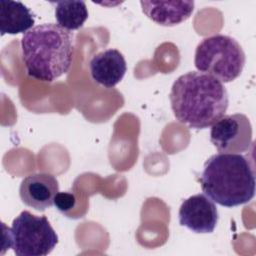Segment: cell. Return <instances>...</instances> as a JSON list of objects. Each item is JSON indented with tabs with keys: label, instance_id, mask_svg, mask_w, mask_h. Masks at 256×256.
<instances>
[{
	"label": "cell",
	"instance_id": "5b68a950",
	"mask_svg": "<svg viewBox=\"0 0 256 256\" xmlns=\"http://www.w3.org/2000/svg\"><path fill=\"white\" fill-rule=\"evenodd\" d=\"M7 247L17 256H45L58 243V236L46 216L22 211L4 232Z\"/></svg>",
	"mask_w": 256,
	"mask_h": 256
},
{
	"label": "cell",
	"instance_id": "ba28073f",
	"mask_svg": "<svg viewBox=\"0 0 256 256\" xmlns=\"http://www.w3.org/2000/svg\"><path fill=\"white\" fill-rule=\"evenodd\" d=\"M58 192L59 183L56 177L44 172L26 176L19 188L22 202L41 212L54 205V198Z\"/></svg>",
	"mask_w": 256,
	"mask_h": 256
},
{
	"label": "cell",
	"instance_id": "6da1fadb",
	"mask_svg": "<svg viewBox=\"0 0 256 256\" xmlns=\"http://www.w3.org/2000/svg\"><path fill=\"white\" fill-rule=\"evenodd\" d=\"M176 120L191 129H206L228 109V93L222 82L197 71L179 76L169 94Z\"/></svg>",
	"mask_w": 256,
	"mask_h": 256
},
{
	"label": "cell",
	"instance_id": "277c9868",
	"mask_svg": "<svg viewBox=\"0 0 256 256\" xmlns=\"http://www.w3.org/2000/svg\"><path fill=\"white\" fill-rule=\"evenodd\" d=\"M246 61L241 45L234 38L216 34L204 38L196 47L194 65L199 72L228 83L240 76Z\"/></svg>",
	"mask_w": 256,
	"mask_h": 256
},
{
	"label": "cell",
	"instance_id": "7c38bea8",
	"mask_svg": "<svg viewBox=\"0 0 256 256\" xmlns=\"http://www.w3.org/2000/svg\"><path fill=\"white\" fill-rule=\"evenodd\" d=\"M88 9L84 1H58L55 3V18L57 24L68 30H77L88 18Z\"/></svg>",
	"mask_w": 256,
	"mask_h": 256
},
{
	"label": "cell",
	"instance_id": "30bf717a",
	"mask_svg": "<svg viewBox=\"0 0 256 256\" xmlns=\"http://www.w3.org/2000/svg\"><path fill=\"white\" fill-rule=\"evenodd\" d=\"M143 13L161 26H174L186 21L194 11V1H141Z\"/></svg>",
	"mask_w": 256,
	"mask_h": 256
},
{
	"label": "cell",
	"instance_id": "9c48e42d",
	"mask_svg": "<svg viewBox=\"0 0 256 256\" xmlns=\"http://www.w3.org/2000/svg\"><path fill=\"white\" fill-rule=\"evenodd\" d=\"M89 69L91 77L96 83L105 88H113L123 79L127 65L119 50L109 48L92 57Z\"/></svg>",
	"mask_w": 256,
	"mask_h": 256
},
{
	"label": "cell",
	"instance_id": "8992f818",
	"mask_svg": "<svg viewBox=\"0 0 256 256\" xmlns=\"http://www.w3.org/2000/svg\"><path fill=\"white\" fill-rule=\"evenodd\" d=\"M210 141L219 153L246 152L252 144L249 118L241 113L224 115L211 126Z\"/></svg>",
	"mask_w": 256,
	"mask_h": 256
},
{
	"label": "cell",
	"instance_id": "3957f363",
	"mask_svg": "<svg viewBox=\"0 0 256 256\" xmlns=\"http://www.w3.org/2000/svg\"><path fill=\"white\" fill-rule=\"evenodd\" d=\"M199 183L208 198L228 208L245 204L255 195L254 170L241 154L211 156L204 164Z\"/></svg>",
	"mask_w": 256,
	"mask_h": 256
},
{
	"label": "cell",
	"instance_id": "7a4b0ae2",
	"mask_svg": "<svg viewBox=\"0 0 256 256\" xmlns=\"http://www.w3.org/2000/svg\"><path fill=\"white\" fill-rule=\"evenodd\" d=\"M21 53L30 77L53 82L67 73L72 64L73 34L55 23L37 25L23 34Z\"/></svg>",
	"mask_w": 256,
	"mask_h": 256
},
{
	"label": "cell",
	"instance_id": "4fadbf2b",
	"mask_svg": "<svg viewBox=\"0 0 256 256\" xmlns=\"http://www.w3.org/2000/svg\"><path fill=\"white\" fill-rule=\"evenodd\" d=\"M75 202L74 195L69 192H58L54 198L55 207L63 213L71 210L75 206Z\"/></svg>",
	"mask_w": 256,
	"mask_h": 256
},
{
	"label": "cell",
	"instance_id": "52a82bcc",
	"mask_svg": "<svg viewBox=\"0 0 256 256\" xmlns=\"http://www.w3.org/2000/svg\"><path fill=\"white\" fill-rule=\"evenodd\" d=\"M179 223L194 233H212L219 215L214 202L205 194H196L185 199L178 212Z\"/></svg>",
	"mask_w": 256,
	"mask_h": 256
},
{
	"label": "cell",
	"instance_id": "8fae6325",
	"mask_svg": "<svg viewBox=\"0 0 256 256\" xmlns=\"http://www.w3.org/2000/svg\"><path fill=\"white\" fill-rule=\"evenodd\" d=\"M34 23V14L22 2L0 1V32L2 36L26 33L33 28Z\"/></svg>",
	"mask_w": 256,
	"mask_h": 256
}]
</instances>
